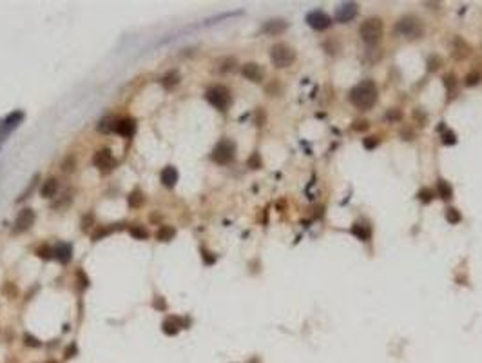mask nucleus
<instances>
[{
    "instance_id": "obj_36",
    "label": "nucleus",
    "mask_w": 482,
    "mask_h": 363,
    "mask_svg": "<svg viewBox=\"0 0 482 363\" xmlns=\"http://www.w3.org/2000/svg\"><path fill=\"white\" fill-rule=\"evenodd\" d=\"M91 222H93V213H89V214H87V218L83 216V222H82V229H83V231H87L89 227H91Z\"/></svg>"
},
{
    "instance_id": "obj_21",
    "label": "nucleus",
    "mask_w": 482,
    "mask_h": 363,
    "mask_svg": "<svg viewBox=\"0 0 482 363\" xmlns=\"http://www.w3.org/2000/svg\"><path fill=\"white\" fill-rule=\"evenodd\" d=\"M143 202H145V194L140 191V189H134V191L127 196V204H129V207H133V209L141 207Z\"/></svg>"
},
{
    "instance_id": "obj_26",
    "label": "nucleus",
    "mask_w": 482,
    "mask_h": 363,
    "mask_svg": "<svg viewBox=\"0 0 482 363\" xmlns=\"http://www.w3.org/2000/svg\"><path fill=\"white\" fill-rule=\"evenodd\" d=\"M24 345H25V347H33V349H38V347H42L40 340H38V338H35L33 334H27V332L24 334Z\"/></svg>"
},
{
    "instance_id": "obj_43",
    "label": "nucleus",
    "mask_w": 482,
    "mask_h": 363,
    "mask_svg": "<svg viewBox=\"0 0 482 363\" xmlns=\"http://www.w3.org/2000/svg\"><path fill=\"white\" fill-rule=\"evenodd\" d=\"M401 136H402V140H412V138H413V131H408V129H404V131L401 133Z\"/></svg>"
},
{
    "instance_id": "obj_27",
    "label": "nucleus",
    "mask_w": 482,
    "mask_h": 363,
    "mask_svg": "<svg viewBox=\"0 0 482 363\" xmlns=\"http://www.w3.org/2000/svg\"><path fill=\"white\" fill-rule=\"evenodd\" d=\"M446 220L450 223H459L461 220H462V216H461V213L457 209H453V207H450V209L446 211Z\"/></svg>"
},
{
    "instance_id": "obj_35",
    "label": "nucleus",
    "mask_w": 482,
    "mask_h": 363,
    "mask_svg": "<svg viewBox=\"0 0 482 363\" xmlns=\"http://www.w3.org/2000/svg\"><path fill=\"white\" fill-rule=\"evenodd\" d=\"M51 255H53V249H49L47 245L38 249V256H40V258H42V256H44V258H49Z\"/></svg>"
},
{
    "instance_id": "obj_24",
    "label": "nucleus",
    "mask_w": 482,
    "mask_h": 363,
    "mask_svg": "<svg viewBox=\"0 0 482 363\" xmlns=\"http://www.w3.org/2000/svg\"><path fill=\"white\" fill-rule=\"evenodd\" d=\"M98 131H101V133H111V131H114L113 118H111V116H105L103 120L98 122Z\"/></svg>"
},
{
    "instance_id": "obj_23",
    "label": "nucleus",
    "mask_w": 482,
    "mask_h": 363,
    "mask_svg": "<svg viewBox=\"0 0 482 363\" xmlns=\"http://www.w3.org/2000/svg\"><path fill=\"white\" fill-rule=\"evenodd\" d=\"M174 235H176V231L172 229V227H169V225H161V227L156 231V240H160V242H171L172 238H174Z\"/></svg>"
},
{
    "instance_id": "obj_19",
    "label": "nucleus",
    "mask_w": 482,
    "mask_h": 363,
    "mask_svg": "<svg viewBox=\"0 0 482 363\" xmlns=\"http://www.w3.org/2000/svg\"><path fill=\"white\" fill-rule=\"evenodd\" d=\"M22 118H24V113H20V111H17V113H13V115H9L6 118V120L2 122V126L0 128L4 129L6 133H9L11 129H15L17 126H19L20 122H22Z\"/></svg>"
},
{
    "instance_id": "obj_20",
    "label": "nucleus",
    "mask_w": 482,
    "mask_h": 363,
    "mask_svg": "<svg viewBox=\"0 0 482 363\" xmlns=\"http://www.w3.org/2000/svg\"><path fill=\"white\" fill-rule=\"evenodd\" d=\"M180 80H181V78H180V75H178V71H169V73L161 78V85H163L167 91H171V89L176 87L178 84H180Z\"/></svg>"
},
{
    "instance_id": "obj_10",
    "label": "nucleus",
    "mask_w": 482,
    "mask_h": 363,
    "mask_svg": "<svg viewBox=\"0 0 482 363\" xmlns=\"http://www.w3.org/2000/svg\"><path fill=\"white\" fill-rule=\"evenodd\" d=\"M471 55V45L462 39V37H455L451 42V57L457 60H464Z\"/></svg>"
},
{
    "instance_id": "obj_2",
    "label": "nucleus",
    "mask_w": 482,
    "mask_h": 363,
    "mask_svg": "<svg viewBox=\"0 0 482 363\" xmlns=\"http://www.w3.org/2000/svg\"><path fill=\"white\" fill-rule=\"evenodd\" d=\"M382 31H384V26H382V20L379 17H372V19H366L359 27V35L364 44L374 45L377 44L382 37Z\"/></svg>"
},
{
    "instance_id": "obj_39",
    "label": "nucleus",
    "mask_w": 482,
    "mask_h": 363,
    "mask_svg": "<svg viewBox=\"0 0 482 363\" xmlns=\"http://www.w3.org/2000/svg\"><path fill=\"white\" fill-rule=\"evenodd\" d=\"M375 146H377V138H375V136H372V138H366V140H364V147H368V149H374Z\"/></svg>"
},
{
    "instance_id": "obj_33",
    "label": "nucleus",
    "mask_w": 482,
    "mask_h": 363,
    "mask_svg": "<svg viewBox=\"0 0 482 363\" xmlns=\"http://www.w3.org/2000/svg\"><path fill=\"white\" fill-rule=\"evenodd\" d=\"M234 58H227V60H223V65L220 67V69L225 73V71H228V69H234Z\"/></svg>"
},
{
    "instance_id": "obj_29",
    "label": "nucleus",
    "mask_w": 482,
    "mask_h": 363,
    "mask_svg": "<svg viewBox=\"0 0 482 363\" xmlns=\"http://www.w3.org/2000/svg\"><path fill=\"white\" fill-rule=\"evenodd\" d=\"M386 118L390 122H397V120L402 118V113H401V109H390V111L386 113Z\"/></svg>"
},
{
    "instance_id": "obj_5",
    "label": "nucleus",
    "mask_w": 482,
    "mask_h": 363,
    "mask_svg": "<svg viewBox=\"0 0 482 363\" xmlns=\"http://www.w3.org/2000/svg\"><path fill=\"white\" fill-rule=\"evenodd\" d=\"M236 156V144L232 140H221L218 146L214 147V151H212V160H214L216 164H220V166H227L230 164Z\"/></svg>"
},
{
    "instance_id": "obj_3",
    "label": "nucleus",
    "mask_w": 482,
    "mask_h": 363,
    "mask_svg": "<svg viewBox=\"0 0 482 363\" xmlns=\"http://www.w3.org/2000/svg\"><path fill=\"white\" fill-rule=\"evenodd\" d=\"M205 98H207V102H209L212 107L220 109V111L228 109V106L232 102L230 91H228L225 85H212V87L205 93Z\"/></svg>"
},
{
    "instance_id": "obj_1",
    "label": "nucleus",
    "mask_w": 482,
    "mask_h": 363,
    "mask_svg": "<svg viewBox=\"0 0 482 363\" xmlns=\"http://www.w3.org/2000/svg\"><path fill=\"white\" fill-rule=\"evenodd\" d=\"M348 100L357 109H362V111L372 109L377 102V85L372 80H362L361 84H357L355 87L350 89Z\"/></svg>"
},
{
    "instance_id": "obj_38",
    "label": "nucleus",
    "mask_w": 482,
    "mask_h": 363,
    "mask_svg": "<svg viewBox=\"0 0 482 363\" xmlns=\"http://www.w3.org/2000/svg\"><path fill=\"white\" fill-rule=\"evenodd\" d=\"M419 198H421L422 202H430V200H431V191H430V189H424V191H421V192H419Z\"/></svg>"
},
{
    "instance_id": "obj_41",
    "label": "nucleus",
    "mask_w": 482,
    "mask_h": 363,
    "mask_svg": "<svg viewBox=\"0 0 482 363\" xmlns=\"http://www.w3.org/2000/svg\"><path fill=\"white\" fill-rule=\"evenodd\" d=\"M75 354H76V345L73 343V347H69V349L65 350V360H69V358H75Z\"/></svg>"
},
{
    "instance_id": "obj_8",
    "label": "nucleus",
    "mask_w": 482,
    "mask_h": 363,
    "mask_svg": "<svg viewBox=\"0 0 482 363\" xmlns=\"http://www.w3.org/2000/svg\"><path fill=\"white\" fill-rule=\"evenodd\" d=\"M33 223H35V213H33V209H22L19 213V216H17V220H15V225H13V233H24V231H27L29 227H31Z\"/></svg>"
},
{
    "instance_id": "obj_28",
    "label": "nucleus",
    "mask_w": 482,
    "mask_h": 363,
    "mask_svg": "<svg viewBox=\"0 0 482 363\" xmlns=\"http://www.w3.org/2000/svg\"><path fill=\"white\" fill-rule=\"evenodd\" d=\"M481 75L479 73H468L466 77H464V84L466 85H477V84L481 82Z\"/></svg>"
},
{
    "instance_id": "obj_34",
    "label": "nucleus",
    "mask_w": 482,
    "mask_h": 363,
    "mask_svg": "<svg viewBox=\"0 0 482 363\" xmlns=\"http://www.w3.org/2000/svg\"><path fill=\"white\" fill-rule=\"evenodd\" d=\"M35 185H37V176H35V180H33V182H31V185H29V187H27V189H25V191L22 192V196L19 198V202H22L24 198H27V194H31V191H33V189H35Z\"/></svg>"
},
{
    "instance_id": "obj_16",
    "label": "nucleus",
    "mask_w": 482,
    "mask_h": 363,
    "mask_svg": "<svg viewBox=\"0 0 482 363\" xmlns=\"http://www.w3.org/2000/svg\"><path fill=\"white\" fill-rule=\"evenodd\" d=\"M53 256H55L60 263H67V261L71 260V256H73V245H71V243H65V242L57 243V247L53 249Z\"/></svg>"
},
{
    "instance_id": "obj_37",
    "label": "nucleus",
    "mask_w": 482,
    "mask_h": 363,
    "mask_svg": "<svg viewBox=\"0 0 482 363\" xmlns=\"http://www.w3.org/2000/svg\"><path fill=\"white\" fill-rule=\"evenodd\" d=\"M444 84H446V87H448V91H451V87H455V77H451V75H448V77L444 78Z\"/></svg>"
},
{
    "instance_id": "obj_22",
    "label": "nucleus",
    "mask_w": 482,
    "mask_h": 363,
    "mask_svg": "<svg viewBox=\"0 0 482 363\" xmlns=\"http://www.w3.org/2000/svg\"><path fill=\"white\" fill-rule=\"evenodd\" d=\"M437 194L442 200H450L451 194H453V189H451V185L446 182V180H437Z\"/></svg>"
},
{
    "instance_id": "obj_44",
    "label": "nucleus",
    "mask_w": 482,
    "mask_h": 363,
    "mask_svg": "<svg viewBox=\"0 0 482 363\" xmlns=\"http://www.w3.org/2000/svg\"><path fill=\"white\" fill-rule=\"evenodd\" d=\"M45 363H58V362H57V360H47Z\"/></svg>"
},
{
    "instance_id": "obj_25",
    "label": "nucleus",
    "mask_w": 482,
    "mask_h": 363,
    "mask_svg": "<svg viewBox=\"0 0 482 363\" xmlns=\"http://www.w3.org/2000/svg\"><path fill=\"white\" fill-rule=\"evenodd\" d=\"M129 233H131L134 238H138V240H145L147 236H149V233H147L141 225H131V227H129Z\"/></svg>"
},
{
    "instance_id": "obj_12",
    "label": "nucleus",
    "mask_w": 482,
    "mask_h": 363,
    "mask_svg": "<svg viewBox=\"0 0 482 363\" xmlns=\"http://www.w3.org/2000/svg\"><path fill=\"white\" fill-rule=\"evenodd\" d=\"M241 73H243V77L250 80V82H261L263 80V67L260 64H256V62H248L241 67Z\"/></svg>"
},
{
    "instance_id": "obj_7",
    "label": "nucleus",
    "mask_w": 482,
    "mask_h": 363,
    "mask_svg": "<svg viewBox=\"0 0 482 363\" xmlns=\"http://www.w3.org/2000/svg\"><path fill=\"white\" fill-rule=\"evenodd\" d=\"M359 13V6L355 2H342L341 6L336 7V20L339 24H346L352 19H355Z\"/></svg>"
},
{
    "instance_id": "obj_32",
    "label": "nucleus",
    "mask_w": 482,
    "mask_h": 363,
    "mask_svg": "<svg viewBox=\"0 0 482 363\" xmlns=\"http://www.w3.org/2000/svg\"><path fill=\"white\" fill-rule=\"evenodd\" d=\"M442 142L446 144V146H451V144H455V142H457L455 133H451V131H446V133H444V136H442Z\"/></svg>"
},
{
    "instance_id": "obj_42",
    "label": "nucleus",
    "mask_w": 482,
    "mask_h": 363,
    "mask_svg": "<svg viewBox=\"0 0 482 363\" xmlns=\"http://www.w3.org/2000/svg\"><path fill=\"white\" fill-rule=\"evenodd\" d=\"M154 309H165V301L161 296H158V299H154Z\"/></svg>"
},
{
    "instance_id": "obj_40",
    "label": "nucleus",
    "mask_w": 482,
    "mask_h": 363,
    "mask_svg": "<svg viewBox=\"0 0 482 363\" xmlns=\"http://www.w3.org/2000/svg\"><path fill=\"white\" fill-rule=\"evenodd\" d=\"M366 128H368V122H364V120H357L354 126L355 131H362V129H366Z\"/></svg>"
},
{
    "instance_id": "obj_15",
    "label": "nucleus",
    "mask_w": 482,
    "mask_h": 363,
    "mask_svg": "<svg viewBox=\"0 0 482 363\" xmlns=\"http://www.w3.org/2000/svg\"><path fill=\"white\" fill-rule=\"evenodd\" d=\"M178 176H180V174H178V169L174 166L163 167L161 172H160V180H161V184H163L165 187H169V189H172V187L176 185Z\"/></svg>"
},
{
    "instance_id": "obj_6",
    "label": "nucleus",
    "mask_w": 482,
    "mask_h": 363,
    "mask_svg": "<svg viewBox=\"0 0 482 363\" xmlns=\"http://www.w3.org/2000/svg\"><path fill=\"white\" fill-rule=\"evenodd\" d=\"M395 31L406 37V39H419L422 35V26H421L419 19H415V17H402L395 24Z\"/></svg>"
},
{
    "instance_id": "obj_31",
    "label": "nucleus",
    "mask_w": 482,
    "mask_h": 363,
    "mask_svg": "<svg viewBox=\"0 0 482 363\" xmlns=\"http://www.w3.org/2000/svg\"><path fill=\"white\" fill-rule=\"evenodd\" d=\"M441 58L439 57H430L428 58V67H430V71H437L439 67H441Z\"/></svg>"
},
{
    "instance_id": "obj_30",
    "label": "nucleus",
    "mask_w": 482,
    "mask_h": 363,
    "mask_svg": "<svg viewBox=\"0 0 482 363\" xmlns=\"http://www.w3.org/2000/svg\"><path fill=\"white\" fill-rule=\"evenodd\" d=\"M248 167H252V169H260L261 167V158L258 153H254L250 158H248Z\"/></svg>"
},
{
    "instance_id": "obj_9",
    "label": "nucleus",
    "mask_w": 482,
    "mask_h": 363,
    "mask_svg": "<svg viewBox=\"0 0 482 363\" xmlns=\"http://www.w3.org/2000/svg\"><path fill=\"white\" fill-rule=\"evenodd\" d=\"M306 22H308V26L312 29H316V31H323V29H328L330 27V17L323 11H312V13L306 15Z\"/></svg>"
},
{
    "instance_id": "obj_14",
    "label": "nucleus",
    "mask_w": 482,
    "mask_h": 363,
    "mask_svg": "<svg viewBox=\"0 0 482 363\" xmlns=\"http://www.w3.org/2000/svg\"><path fill=\"white\" fill-rule=\"evenodd\" d=\"M185 323L181 318H178V316H169L167 320H163V323H161V331L167 334V336H176L180 329H183Z\"/></svg>"
},
{
    "instance_id": "obj_4",
    "label": "nucleus",
    "mask_w": 482,
    "mask_h": 363,
    "mask_svg": "<svg viewBox=\"0 0 482 363\" xmlns=\"http://www.w3.org/2000/svg\"><path fill=\"white\" fill-rule=\"evenodd\" d=\"M270 60L276 67H288L296 60V51L288 44H276L270 49Z\"/></svg>"
},
{
    "instance_id": "obj_18",
    "label": "nucleus",
    "mask_w": 482,
    "mask_h": 363,
    "mask_svg": "<svg viewBox=\"0 0 482 363\" xmlns=\"http://www.w3.org/2000/svg\"><path fill=\"white\" fill-rule=\"evenodd\" d=\"M58 191V180L57 178H47L40 187V194L44 198H53Z\"/></svg>"
},
{
    "instance_id": "obj_13",
    "label": "nucleus",
    "mask_w": 482,
    "mask_h": 363,
    "mask_svg": "<svg viewBox=\"0 0 482 363\" xmlns=\"http://www.w3.org/2000/svg\"><path fill=\"white\" fill-rule=\"evenodd\" d=\"M93 164H95V167H98V169H111V166H113V153H111V149H98L95 153V156H93Z\"/></svg>"
},
{
    "instance_id": "obj_11",
    "label": "nucleus",
    "mask_w": 482,
    "mask_h": 363,
    "mask_svg": "<svg viewBox=\"0 0 482 363\" xmlns=\"http://www.w3.org/2000/svg\"><path fill=\"white\" fill-rule=\"evenodd\" d=\"M114 133H118L123 138H131L136 133V120L134 118H121L114 124Z\"/></svg>"
},
{
    "instance_id": "obj_17",
    "label": "nucleus",
    "mask_w": 482,
    "mask_h": 363,
    "mask_svg": "<svg viewBox=\"0 0 482 363\" xmlns=\"http://www.w3.org/2000/svg\"><path fill=\"white\" fill-rule=\"evenodd\" d=\"M286 29H288V24H286L285 20H281V19H274V20H268V22H265V26H263V31L266 33V35H281V33H285Z\"/></svg>"
}]
</instances>
